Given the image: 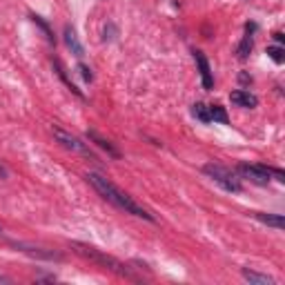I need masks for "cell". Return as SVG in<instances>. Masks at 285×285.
Here are the masks:
<instances>
[{"label":"cell","instance_id":"cell-1","mask_svg":"<svg viewBox=\"0 0 285 285\" xmlns=\"http://www.w3.org/2000/svg\"><path fill=\"white\" fill-rule=\"evenodd\" d=\"M87 183L94 187V190L98 191V194L102 196V198L107 200V203L116 205L118 209H123V212L132 214V216H138V218H145V221H154V216H151L149 212H147L142 205H138L136 200L132 198V196L127 194V191H123L120 187H116L114 183L109 181V178H105L102 174L98 172H89L87 176Z\"/></svg>","mask_w":285,"mask_h":285},{"label":"cell","instance_id":"cell-2","mask_svg":"<svg viewBox=\"0 0 285 285\" xmlns=\"http://www.w3.org/2000/svg\"><path fill=\"white\" fill-rule=\"evenodd\" d=\"M71 247H76V252H78L80 256H85V258H89V261L98 263V265H102V267H105V270L116 272V274H118V276H125V279H132V274H129V270L123 265V263H120V261H116L114 256H107V254H102L100 249L92 247V245H87V243H71Z\"/></svg>","mask_w":285,"mask_h":285},{"label":"cell","instance_id":"cell-3","mask_svg":"<svg viewBox=\"0 0 285 285\" xmlns=\"http://www.w3.org/2000/svg\"><path fill=\"white\" fill-rule=\"evenodd\" d=\"M203 174H205L207 178H212L214 183H218V185H221L225 191H232V194H238V191H240V181H238V176H236L232 169L223 167V165H218V163H207V165H203Z\"/></svg>","mask_w":285,"mask_h":285},{"label":"cell","instance_id":"cell-4","mask_svg":"<svg viewBox=\"0 0 285 285\" xmlns=\"http://www.w3.org/2000/svg\"><path fill=\"white\" fill-rule=\"evenodd\" d=\"M236 172L240 174L243 178L256 183V185H267L270 183V172H267L265 165H247V163H240Z\"/></svg>","mask_w":285,"mask_h":285},{"label":"cell","instance_id":"cell-5","mask_svg":"<svg viewBox=\"0 0 285 285\" xmlns=\"http://www.w3.org/2000/svg\"><path fill=\"white\" fill-rule=\"evenodd\" d=\"M194 60L198 65V71H200V83H203L205 89H214V76H212V69H209V60L200 49H194Z\"/></svg>","mask_w":285,"mask_h":285},{"label":"cell","instance_id":"cell-6","mask_svg":"<svg viewBox=\"0 0 285 285\" xmlns=\"http://www.w3.org/2000/svg\"><path fill=\"white\" fill-rule=\"evenodd\" d=\"M53 136L58 138V142H60L62 147H67V149L71 151H80V154H89V149L85 147V142H80L76 136H71V134L62 132L60 127H53Z\"/></svg>","mask_w":285,"mask_h":285},{"label":"cell","instance_id":"cell-7","mask_svg":"<svg viewBox=\"0 0 285 285\" xmlns=\"http://www.w3.org/2000/svg\"><path fill=\"white\" fill-rule=\"evenodd\" d=\"M230 100L234 102V105H238V107H249V109L258 105V98L254 96V94L245 92V89H236V92H232Z\"/></svg>","mask_w":285,"mask_h":285},{"label":"cell","instance_id":"cell-8","mask_svg":"<svg viewBox=\"0 0 285 285\" xmlns=\"http://www.w3.org/2000/svg\"><path fill=\"white\" fill-rule=\"evenodd\" d=\"M65 43H67V47L76 53V56H83V53H85L83 45H80L78 36H76V29L71 25H65Z\"/></svg>","mask_w":285,"mask_h":285},{"label":"cell","instance_id":"cell-9","mask_svg":"<svg viewBox=\"0 0 285 285\" xmlns=\"http://www.w3.org/2000/svg\"><path fill=\"white\" fill-rule=\"evenodd\" d=\"M87 136H89V141H94V142H96L98 147H100V149H105V151H107V154H109V156H114V158H120V151L116 149L114 145H111V141H107V138L98 136V134L94 132V129H92V132H87Z\"/></svg>","mask_w":285,"mask_h":285},{"label":"cell","instance_id":"cell-10","mask_svg":"<svg viewBox=\"0 0 285 285\" xmlns=\"http://www.w3.org/2000/svg\"><path fill=\"white\" fill-rule=\"evenodd\" d=\"M254 216H256L261 223H265V225L276 227V230H283V227H285V218L281 216V214H263V212H256Z\"/></svg>","mask_w":285,"mask_h":285},{"label":"cell","instance_id":"cell-11","mask_svg":"<svg viewBox=\"0 0 285 285\" xmlns=\"http://www.w3.org/2000/svg\"><path fill=\"white\" fill-rule=\"evenodd\" d=\"M243 276L254 285H272L274 283L267 274H258V272H252V270H243Z\"/></svg>","mask_w":285,"mask_h":285},{"label":"cell","instance_id":"cell-12","mask_svg":"<svg viewBox=\"0 0 285 285\" xmlns=\"http://www.w3.org/2000/svg\"><path fill=\"white\" fill-rule=\"evenodd\" d=\"M209 118H212L214 123H223V125L230 123L225 107H221V105H209Z\"/></svg>","mask_w":285,"mask_h":285},{"label":"cell","instance_id":"cell-13","mask_svg":"<svg viewBox=\"0 0 285 285\" xmlns=\"http://www.w3.org/2000/svg\"><path fill=\"white\" fill-rule=\"evenodd\" d=\"M252 47H254V40H252V34H247L243 40H240V45H238V49H236V56L240 58V60H245V58L249 56V51H252Z\"/></svg>","mask_w":285,"mask_h":285},{"label":"cell","instance_id":"cell-14","mask_svg":"<svg viewBox=\"0 0 285 285\" xmlns=\"http://www.w3.org/2000/svg\"><path fill=\"white\" fill-rule=\"evenodd\" d=\"M191 114H194V118H198L200 123H212V118H209V107L203 105V102H196V105L191 107Z\"/></svg>","mask_w":285,"mask_h":285},{"label":"cell","instance_id":"cell-15","mask_svg":"<svg viewBox=\"0 0 285 285\" xmlns=\"http://www.w3.org/2000/svg\"><path fill=\"white\" fill-rule=\"evenodd\" d=\"M267 56H270L274 62H279V65L285 60V51H283V47H274V45H272V47H267Z\"/></svg>","mask_w":285,"mask_h":285},{"label":"cell","instance_id":"cell-16","mask_svg":"<svg viewBox=\"0 0 285 285\" xmlns=\"http://www.w3.org/2000/svg\"><path fill=\"white\" fill-rule=\"evenodd\" d=\"M31 20H34L36 25H38L40 29L45 31V36H47V40H49V43H53V34H51V29H49V25H47V22H45L40 16H31Z\"/></svg>","mask_w":285,"mask_h":285},{"label":"cell","instance_id":"cell-17","mask_svg":"<svg viewBox=\"0 0 285 285\" xmlns=\"http://www.w3.org/2000/svg\"><path fill=\"white\" fill-rule=\"evenodd\" d=\"M267 172H270V176H276V181H279V183H283V181H285V174L281 172V169H276V167H267Z\"/></svg>","mask_w":285,"mask_h":285},{"label":"cell","instance_id":"cell-18","mask_svg":"<svg viewBox=\"0 0 285 285\" xmlns=\"http://www.w3.org/2000/svg\"><path fill=\"white\" fill-rule=\"evenodd\" d=\"M78 71H80V76H83L85 80H92V78H94V76H92V69H89V67L78 65Z\"/></svg>","mask_w":285,"mask_h":285},{"label":"cell","instance_id":"cell-19","mask_svg":"<svg viewBox=\"0 0 285 285\" xmlns=\"http://www.w3.org/2000/svg\"><path fill=\"white\" fill-rule=\"evenodd\" d=\"M274 40H276V43H283V34H279V31H276V34H274Z\"/></svg>","mask_w":285,"mask_h":285}]
</instances>
